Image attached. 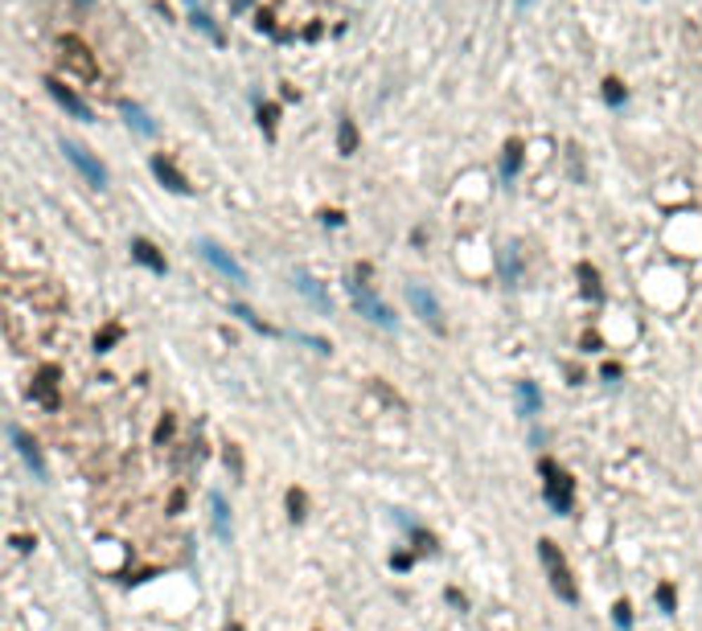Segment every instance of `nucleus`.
I'll list each match as a JSON object with an SVG mask.
<instances>
[{
    "instance_id": "1",
    "label": "nucleus",
    "mask_w": 702,
    "mask_h": 631,
    "mask_svg": "<svg viewBox=\"0 0 702 631\" xmlns=\"http://www.w3.org/2000/svg\"><path fill=\"white\" fill-rule=\"evenodd\" d=\"M538 476H542V496H546V504H551L558 516H567L571 504H575V480H571V471L558 468L555 459H538Z\"/></svg>"
},
{
    "instance_id": "2",
    "label": "nucleus",
    "mask_w": 702,
    "mask_h": 631,
    "mask_svg": "<svg viewBox=\"0 0 702 631\" xmlns=\"http://www.w3.org/2000/svg\"><path fill=\"white\" fill-rule=\"evenodd\" d=\"M538 558H542V570H546V578H551V590H555L563 603H575L579 590H575V578H571V570H567L563 549H558L551 537H542L538 541Z\"/></svg>"
},
{
    "instance_id": "3",
    "label": "nucleus",
    "mask_w": 702,
    "mask_h": 631,
    "mask_svg": "<svg viewBox=\"0 0 702 631\" xmlns=\"http://www.w3.org/2000/svg\"><path fill=\"white\" fill-rule=\"evenodd\" d=\"M197 255L206 258V262H210V267L218 271L222 279H230V283H234V287H246V283H251V279H246V271H242L239 262H234V255H226V250H222L214 238H201V242H197Z\"/></svg>"
},
{
    "instance_id": "4",
    "label": "nucleus",
    "mask_w": 702,
    "mask_h": 631,
    "mask_svg": "<svg viewBox=\"0 0 702 631\" xmlns=\"http://www.w3.org/2000/svg\"><path fill=\"white\" fill-rule=\"evenodd\" d=\"M407 300H411V312L432 328V332H444V328H448L444 324V307H439V300L423 287V283H411V287H407Z\"/></svg>"
},
{
    "instance_id": "5",
    "label": "nucleus",
    "mask_w": 702,
    "mask_h": 631,
    "mask_svg": "<svg viewBox=\"0 0 702 631\" xmlns=\"http://www.w3.org/2000/svg\"><path fill=\"white\" fill-rule=\"evenodd\" d=\"M62 66H70L74 74H82V78H95L99 74V62H95V53H91V46L82 42V37H62Z\"/></svg>"
},
{
    "instance_id": "6",
    "label": "nucleus",
    "mask_w": 702,
    "mask_h": 631,
    "mask_svg": "<svg viewBox=\"0 0 702 631\" xmlns=\"http://www.w3.org/2000/svg\"><path fill=\"white\" fill-rule=\"evenodd\" d=\"M62 152H66V160H70L74 168L82 172V181H87L91 189H103V185H107V168H103V164H99L95 156H91V152L82 148V144L62 140Z\"/></svg>"
},
{
    "instance_id": "7",
    "label": "nucleus",
    "mask_w": 702,
    "mask_h": 631,
    "mask_svg": "<svg viewBox=\"0 0 702 631\" xmlns=\"http://www.w3.org/2000/svg\"><path fill=\"white\" fill-rule=\"evenodd\" d=\"M353 304H358V312H362L370 324H378V328H394V312H390L365 283H353Z\"/></svg>"
},
{
    "instance_id": "8",
    "label": "nucleus",
    "mask_w": 702,
    "mask_h": 631,
    "mask_svg": "<svg viewBox=\"0 0 702 631\" xmlns=\"http://www.w3.org/2000/svg\"><path fill=\"white\" fill-rule=\"evenodd\" d=\"M8 435H13V443H17V451H21V459L29 464V471L37 476V480H46L49 471H46V459H42V451H37V443L25 435L21 426H8Z\"/></svg>"
},
{
    "instance_id": "9",
    "label": "nucleus",
    "mask_w": 702,
    "mask_h": 631,
    "mask_svg": "<svg viewBox=\"0 0 702 631\" xmlns=\"http://www.w3.org/2000/svg\"><path fill=\"white\" fill-rule=\"evenodd\" d=\"M46 87H49V94H54V98H58V103H62L74 119H82V123L91 119V107H87V103H82V98H78V94H74L62 78H46Z\"/></svg>"
},
{
    "instance_id": "10",
    "label": "nucleus",
    "mask_w": 702,
    "mask_h": 631,
    "mask_svg": "<svg viewBox=\"0 0 702 631\" xmlns=\"http://www.w3.org/2000/svg\"><path fill=\"white\" fill-rule=\"evenodd\" d=\"M152 172H156V177L173 189V193H189V189H194L185 177H181V172H177V164H173L169 156H152Z\"/></svg>"
},
{
    "instance_id": "11",
    "label": "nucleus",
    "mask_w": 702,
    "mask_h": 631,
    "mask_svg": "<svg viewBox=\"0 0 702 631\" xmlns=\"http://www.w3.org/2000/svg\"><path fill=\"white\" fill-rule=\"evenodd\" d=\"M132 258L136 262H144L148 271H156V275H165V255L148 242V238H132Z\"/></svg>"
},
{
    "instance_id": "12",
    "label": "nucleus",
    "mask_w": 702,
    "mask_h": 631,
    "mask_svg": "<svg viewBox=\"0 0 702 631\" xmlns=\"http://www.w3.org/2000/svg\"><path fill=\"white\" fill-rule=\"evenodd\" d=\"M513 394H518V410H522V419H534V414L542 410V394H538V385H534V381H518V385H513Z\"/></svg>"
},
{
    "instance_id": "13",
    "label": "nucleus",
    "mask_w": 702,
    "mask_h": 631,
    "mask_svg": "<svg viewBox=\"0 0 702 631\" xmlns=\"http://www.w3.org/2000/svg\"><path fill=\"white\" fill-rule=\"evenodd\" d=\"M54 377H58V369H54V365H46V369L37 374V381H33V397H37V402H46V406H58V394H54Z\"/></svg>"
},
{
    "instance_id": "14",
    "label": "nucleus",
    "mask_w": 702,
    "mask_h": 631,
    "mask_svg": "<svg viewBox=\"0 0 702 631\" xmlns=\"http://www.w3.org/2000/svg\"><path fill=\"white\" fill-rule=\"evenodd\" d=\"M296 287H300V291H304V295H308V300L320 307V312H329V295L320 291V283H316L313 275H304V271H300V275H296Z\"/></svg>"
},
{
    "instance_id": "15",
    "label": "nucleus",
    "mask_w": 702,
    "mask_h": 631,
    "mask_svg": "<svg viewBox=\"0 0 702 631\" xmlns=\"http://www.w3.org/2000/svg\"><path fill=\"white\" fill-rule=\"evenodd\" d=\"M518 172H522V144L509 140L506 144V156H501V177H506V181H513Z\"/></svg>"
},
{
    "instance_id": "16",
    "label": "nucleus",
    "mask_w": 702,
    "mask_h": 631,
    "mask_svg": "<svg viewBox=\"0 0 702 631\" xmlns=\"http://www.w3.org/2000/svg\"><path fill=\"white\" fill-rule=\"evenodd\" d=\"M123 115H127V123H132L140 136H152V132H156V123H152V119L144 115V107H136V103H123Z\"/></svg>"
},
{
    "instance_id": "17",
    "label": "nucleus",
    "mask_w": 702,
    "mask_h": 631,
    "mask_svg": "<svg viewBox=\"0 0 702 631\" xmlns=\"http://www.w3.org/2000/svg\"><path fill=\"white\" fill-rule=\"evenodd\" d=\"M210 509H214V533L226 541L230 537V521H226V500H222L218 492H210Z\"/></svg>"
},
{
    "instance_id": "18",
    "label": "nucleus",
    "mask_w": 702,
    "mask_h": 631,
    "mask_svg": "<svg viewBox=\"0 0 702 631\" xmlns=\"http://www.w3.org/2000/svg\"><path fill=\"white\" fill-rule=\"evenodd\" d=\"M337 148L345 152V156H353V152H358V127H353V119H341V127H337Z\"/></svg>"
},
{
    "instance_id": "19",
    "label": "nucleus",
    "mask_w": 702,
    "mask_h": 631,
    "mask_svg": "<svg viewBox=\"0 0 702 631\" xmlns=\"http://www.w3.org/2000/svg\"><path fill=\"white\" fill-rule=\"evenodd\" d=\"M579 279H583V295H587V300H600V275H596L591 262H583L579 267Z\"/></svg>"
},
{
    "instance_id": "20",
    "label": "nucleus",
    "mask_w": 702,
    "mask_h": 631,
    "mask_svg": "<svg viewBox=\"0 0 702 631\" xmlns=\"http://www.w3.org/2000/svg\"><path fill=\"white\" fill-rule=\"evenodd\" d=\"M194 25H197V29H201V33H206V37H210V42H222L218 25L210 21V17H206V13H201V8H194Z\"/></svg>"
},
{
    "instance_id": "21",
    "label": "nucleus",
    "mask_w": 702,
    "mask_h": 631,
    "mask_svg": "<svg viewBox=\"0 0 702 631\" xmlns=\"http://www.w3.org/2000/svg\"><path fill=\"white\" fill-rule=\"evenodd\" d=\"M657 607L665 611V615L678 607V594H674V586H670V582H661V586H657Z\"/></svg>"
},
{
    "instance_id": "22",
    "label": "nucleus",
    "mask_w": 702,
    "mask_h": 631,
    "mask_svg": "<svg viewBox=\"0 0 702 631\" xmlns=\"http://www.w3.org/2000/svg\"><path fill=\"white\" fill-rule=\"evenodd\" d=\"M230 312H234V316H239V320H246V324H251V328H259V332H271V324H263V320H259V316H255V312H251V307H242V304H230Z\"/></svg>"
},
{
    "instance_id": "23",
    "label": "nucleus",
    "mask_w": 702,
    "mask_h": 631,
    "mask_svg": "<svg viewBox=\"0 0 702 631\" xmlns=\"http://www.w3.org/2000/svg\"><path fill=\"white\" fill-rule=\"evenodd\" d=\"M288 509H292V521H300V516H304V492H296V488L288 492Z\"/></svg>"
},
{
    "instance_id": "24",
    "label": "nucleus",
    "mask_w": 702,
    "mask_h": 631,
    "mask_svg": "<svg viewBox=\"0 0 702 631\" xmlns=\"http://www.w3.org/2000/svg\"><path fill=\"white\" fill-rule=\"evenodd\" d=\"M612 615H616V627H632V607L625 603V599L616 603V611H612Z\"/></svg>"
},
{
    "instance_id": "25",
    "label": "nucleus",
    "mask_w": 702,
    "mask_h": 631,
    "mask_svg": "<svg viewBox=\"0 0 702 631\" xmlns=\"http://www.w3.org/2000/svg\"><path fill=\"white\" fill-rule=\"evenodd\" d=\"M604 98L620 107V103H625V87H620V82H604Z\"/></svg>"
},
{
    "instance_id": "26",
    "label": "nucleus",
    "mask_w": 702,
    "mask_h": 631,
    "mask_svg": "<svg viewBox=\"0 0 702 631\" xmlns=\"http://www.w3.org/2000/svg\"><path fill=\"white\" fill-rule=\"evenodd\" d=\"M259 123H263L267 132H275V107H263V111H259Z\"/></svg>"
},
{
    "instance_id": "27",
    "label": "nucleus",
    "mask_w": 702,
    "mask_h": 631,
    "mask_svg": "<svg viewBox=\"0 0 702 631\" xmlns=\"http://www.w3.org/2000/svg\"><path fill=\"white\" fill-rule=\"evenodd\" d=\"M111 340H120V328H107V332H103V336H99L95 345H99V349H107V345H111Z\"/></svg>"
},
{
    "instance_id": "28",
    "label": "nucleus",
    "mask_w": 702,
    "mask_h": 631,
    "mask_svg": "<svg viewBox=\"0 0 702 631\" xmlns=\"http://www.w3.org/2000/svg\"><path fill=\"white\" fill-rule=\"evenodd\" d=\"M226 631H242V627H239V623H230V627H226Z\"/></svg>"
},
{
    "instance_id": "29",
    "label": "nucleus",
    "mask_w": 702,
    "mask_h": 631,
    "mask_svg": "<svg viewBox=\"0 0 702 631\" xmlns=\"http://www.w3.org/2000/svg\"><path fill=\"white\" fill-rule=\"evenodd\" d=\"M518 4H522V8H526V4H530V0H518Z\"/></svg>"
},
{
    "instance_id": "30",
    "label": "nucleus",
    "mask_w": 702,
    "mask_h": 631,
    "mask_svg": "<svg viewBox=\"0 0 702 631\" xmlns=\"http://www.w3.org/2000/svg\"><path fill=\"white\" fill-rule=\"evenodd\" d=\"M78 4H91V0H78Z\"/></svg>"
}]
</instances>
